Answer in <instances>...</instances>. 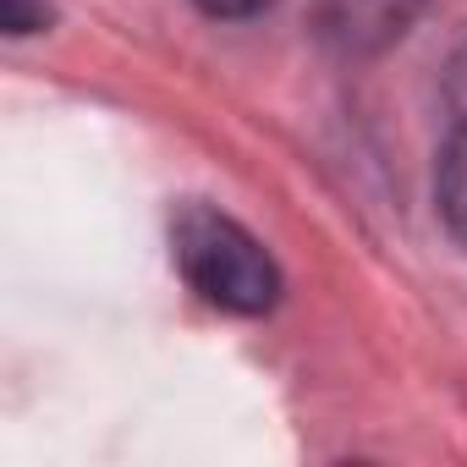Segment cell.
Returning a JSON list of instances; mask_svg holds the SVG:
<instances>
[{
	"label": "cell",
	"instance_id": "1",
	"mask_svg": "<svg viewBox=\"0 0 467 467\" xmlns=\"http://www.w3.org/2000/svg\"><path fill=\"white\" fill-rule=\"evenodd\" d=\"M171 259L182 281L220 314L259 319L281 303V270L243 220L209 203H182L171 220Z\"/></svg>",
	"mask_w": 467,
	"mask_h": 467
},
{
	"label": "cell",
	"instance_id": "2",
	"mask_svg": "<svg viewBox=\"0 0 467 467\" xmlns=\"http://www.w3.org/2000/svg\"><path fill=\"white\" fill-rule=\"evenodd\" d=\"M418 12L423 0H319L314 28L336 56H379L412 28Z\"/></svg>",
	"mask_w": 467,
	"mask_h": 467
},
{
	"label": "cell",
	"instance_id": "3",
	"mask_svg": "<svg viewBox=\"0 0 467 467\" xmlns=\"http://www.w3.org/2000/svg\"><path fill=\"white\" fill-rule=\"evenodd\" d=\"M434 203H440V220L445 231L467 248V121L445 138L440 149V171H434Z\"/></svg>",
	"mask_w": 467,
	"mask_h": 467
},
{
	"label": "cell",
	"instance_id": "4",
	"mask_svg": "<svg viewBox=\"0 0 467 467\" xmlns=\"http://www.w3.org/2000/svg\"><path fill=\"white\" fill-rule=\"evenodd\" d=\"M56 17V0H0V23H6L12 39H28L39 28H50Z\"/></svg>",
	"mask_w": 467,
	"mask_h": 467
},
{
	"label": "cell",
	"instance_id": "5",
	"mask_svg": "<svg viewBox=\"0 0 467 467\" xmlns=\"http://www.w3.org/2000/svg\"><path fill=\"white\" fill-rule=\"evenodd\" d=\"M198 12H209V17H259L265 6H275V0H192Z\"/></svg>",
	"mask_w": 467,
	"mask_h": 467
}]
</instances>
